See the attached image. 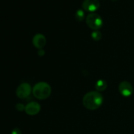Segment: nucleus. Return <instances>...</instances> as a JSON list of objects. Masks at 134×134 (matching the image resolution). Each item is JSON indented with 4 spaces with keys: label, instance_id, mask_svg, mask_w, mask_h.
Instances as JSON below:
<instances>
[{
    "label": "nucleus",
    "instance_id": "nucleus-1",
    "mask_svg": "<svg viewBox=\"0 0 134 134\" xmlns=\"http://www.w3.org/2000/svg\"><path fill=\"white\" fill-rule=\"evenodd\" d=\"M103 103V96L97 91L89 92L82 98V104L89 110H96L99 108Z\"/></svg>",
    "mask_w": 134,
    "mask_h": 134
},
{
    "label": "nucleus",
    "instance_id": "nucleus-2",
    "mask_svg": "<svg viewBox=\"0 0 134 134\" xmlns=\"http://www.w3.org/2000/svg\"><path fill=\"white\" fill-rule=\"evenodd\" d=\"M51 87L45 82H39L34 86L33 88L34 96L39 99H45L50 96L51 94Z\"/></svg>",
    "mask_w": 134,
    "mask_h": 134
},
{
    "label": "nucleus",
    "instance_id": "nucleus-3",
    "mask_svg": "<svg viewBox=\"0 0 134 134\" xmlns=\"http://www.w3.org/2000/svg\"><path fill=\"white\" fill-rule=\"evenodd\" d=\"M86 24L90 28L94 30L100 29L103 26V20L99 14L96 13H90L86 16Z\"/></svg>",
    "mask_w": 134,
    "mask_h": 134
},
{
    "label": "nucleus",
    "instance_id": "nucleus-4",
    "mask_svg": "<svg viewBox=\"0 0 134 134\" xmlns=\"http://www.w3.org/2000/svg\"><path fill=\"white\" fill-rule=\"evenodd\" d=\"M31 92V87L28 83H22L19 85L16 89V94L20 99H25L30 95Z\"/></svg>",
    "mask_w": 134,
    "mask_h": 134
},
{
    "label": "nucleus",
    "instance_id": "nucleus-5",
    "mask_svg": "<svg viewBox=\"0 0 134 134\" xmlns=\"http://www.w3.org/2000/svg\"><path fill=\"white\" fill-rule=\"evenodd\" d=\"M119 90L120 94L124 97H128L133 93V87L130 82L122 81L119 86Z\"/></svg>",
    "mask_w": 134,
    "mask_h": 134
},
{
    "label": "nucleus",
    "instance_id": "nucleus-6",
    "mask_svg": "<svg viewBox=\"0 0 134 134\" xmlns=\"http://www.w3.org/2000/svg\"><path fill=\"white\" fill-rule=\"evenodd\" d=\"M100 4L98 0H85L82 3V8L86 11L94 12L99 8Z\"/></svg>",
    "mask_w": 134,
    "mask_h": 134
},
{
    "label": "nucleus",
    "instance_id": "nucleus-7",
    "mask_svg": "<svg viewBox=\"0 0 134 134\" xmlns=\"http://www.w3.org/2000/svg\"><path fill=\"white\" fill-rule=\"evenodd\" d=\"M41 110V106L37 102H31L27 103L25 107V111L30 116H34L39 113Z\"/></svg>",
    "mask_w": 134,
    "mask_h": 134
},
{
    "label": "nucleus",
    "instance_id": "nucleus-8",
    "mask_svg": "<svg viewBox=\"0 0 134 134\" xmlns=\"http://www.w3.org/2000/svg\"><path fill=\"white\" fill-rule=\"evenodd\" d=\"M46 43H47V39L43 34H36L33 38V44L35 48L43 49Z\"/></svg>",
    "mask_w": 134,
    "mask_h": 134
},
{
    "label": "nucleus",
    "instance_id": "nucleus-9",
    "mask_svg": "<svg viewBox=\"0 0 134 134\" xmlns=\"http://www.w3.org/2000/svg\"><path fill=\"white\" fill-rule=\"evenodd\" d=\"M95 87L98 91L103 92L107 88V83L105 80H99L96 83Z\"/></svg>",
    "mask_w": 134,
    "mask_h": 134
},
{
    "label": "nucleus",
    "instance_id": "nucleus-10",
    "mask_svg": "<svg viewBox=\"0 0 134 134\" xmlns=\"http://www.w3.org/2000/svg\"><path fill=\"white\" fill-rule=\"evenodd\" d=\"M75 18L79 22H81L85 18V13L82 9H79L75 13Z\"/></svg>",
    "mask_w": 134,
    "mask_h": 134
},
{
    "label": "nucleus",
    "instance_id": "nucleus-11",
    "mask_svg": "<svg viewBox=\"0 0 134 134\" xmlns=\"http://www.w3.org/2000/svg\"><path fill=\"white\" fill-rule=\"evenodd\" d=\"M91 36L92 39H94L96 41H98L100 40L102 37V33L99 31H98V30H96V31H93L91 34Z\"/></svg>",
    "mask_w": 134,
    "mask_h": 134
},
{
    "label": "nucleus",
    "instance_id": "nucleus-12",
    "mask_svg": "<svg viewBox=\"0 0 134 134\" xmlns=\"http://www.w3.org/2000/svg\"><path fill=\"white\" fill-rule=\"evenodd\" d=\"M16 109L18 111H22L25 110V106L22 103H17L15 106Z\"/></svg>",
    "mask_w": 134,
    "mask_h": 134
},
{
    "label": "nucleus",
    "instance_id": "nucleus-13",
    "mask_svg": "<svg viewBox=\"0 0 134 134\" xmlns=\"http://www.w3.org/2000/svg\"><path fill=\"white\" fill-rule=\"evenodd\" d=\"M11 134H22L20 130L18 129V128H14L12 131Z\"/></svg>",
    "mask_w": 134,
    "mask_h": 134
},
{
    "label": "nucleus",
    "instance_id": "nucleus-14",
    "mask_svg": "<svg viewBox=\"0 0 134 134\" xmlns=\"http://www.w3.org/2000/svg\"><path fill=\"white\" fill-rule=\"evenodd\" d=\"M44 53H45V52H44V51L43 49H39V51H38V52H37L38 55H39V56H44Z\"/></svg>",
    "mask_w": 134,
    "mask_h": 134
},
{
    "label": "nucleus",
    "instance_id": "nucleus-15",
    "mask_svg": "<svg viewBox=\"0 0 134 134\" xmlns=\"http://www.w3.org/2000/svg\"><path fill=\"white\" fill-rule=\"evenodd\" d=\"M112 1H116V0H112Z\"/></svg>",
    "mask_w": 134,
    "mask_h": 134
}]
</instances>
